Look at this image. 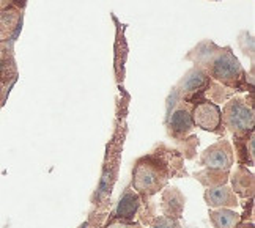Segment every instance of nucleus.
I'll return each mask as SVG.
<instances>
[{"mask_svg":"<svg viewBox=\"0 0 255 228\" xmlns=\"http://www.w3.org/2000/svg\"><path fill=\"white\" fill-rule=\"evenodd\" d=\"M184 60L202 68L211 81L219 82L235 92H246L249 88L248 73L235 57L230 46H218L211 39H203L184 55Z\"/></svg>","mask_w":255,"mask_h":228,"instance_id":"f03ea898","label":"nucleus"},{"mask_svg":"<svg viewBox=\"0 0 255 228\" xmlns=\"http://www.w3.org/2000/svg\"><path fill=\"white\" fill-rule=\"evenodd\" d=\"M186 206V197L176 186H165L161 191V213L162 216L181 219Z\"/></svg>","mask_w":255,"mask_h":228,"instance_id":"9d476101","label":"nucleus"},{"mask_svg":"<svg viewBox=\"0 0 255 228\" xmlns=\"http://www.w3.org/2000/svg\"><path fill=\"white\" fill-rule=\"evenodd\" d=\"M203 200L211 210H219V208H230L237 210L240 206V200L237 194L232 191L229 184H224L219 187H211L203 192Z\"/></svg>","mask_w":255,"mask_h":228,"instance_id":"9b49d317","label":"nucleus"},{"mask_svg":"<svg viewBox=\"0 0 255 228\" xmlns=\"http://www.w3.org/2000/svg\"><path fill=\"white\" fill-rule=\"evenodd\" d=\"M142 206V198L137 194L131 186H128L123 195L120 197L117 210L114 213V219L123 221V222H131L135 214H139V210Z\"/></svg>","mask_w":255,"mask_h":228,"instance_id":"f8f14e48","label":"nucleus"},{"mask_svg":"<svg viewBox=\"0 0 255 228\" xmlns=\"http://www.w3.org/2000/svg\"><path fill=\"white\" fill-rule=\"evenodd\" d=\"M210 222L213 228H235L243 217L238 211L230 210V208H219V210H211L210 214Z\"/></svg>","mask_w":255,"mask_h":228,"instance_id":"2eb2a0df","label":"nucleus"},{"mask_svg":"<svg viewBox=\"0 0 255 228\" xmlns=\"http://www.w3.org/2000/svg\"><path fill=\"white\" fill-rule=\"evenodd\" d=\"M229 176H230V170H221V168H210V167H205L203 170L194 173L195 180L203 187H207V189L229 184Z\"/></svg>","mask_w":255,"mask_h":228,"instance_id":"4468645a","label":"nucleus"},{"mask_svg":"<svg viewBox=\"0 0 255 228\" xmlns=\"http://www.w3.org/2000/svg\"><path fill=\"white\" fill-rule=\"evenodd\" d=\"M191 118L194 127H200L203 131L213 134H219L224 137L225 129L222 127L221 118V107L208 99H200V101L191 104Z\"/></svg>","mask_w":255,"mask_h":228,"instance_id":"423d86ee","label":"nucleus"},{"mask_svg":"<svg viewBox=\"0 0 255 228\" xmlns=\"http://www.w3.org/2000/svg\"><path fill=\"white\" fill-rule=\"evenodd\" d=\"M16 2H17V0H0V9H5V8H9V6H17Z\"/></svg>","mask_w":255,"mask_h":228,"instance_id":"412c9836","label":"nucleus"},{"mask_svg":"<svg viewBox=\"0 0 255 228\" xmlns=\"http://www.w3.org/2000/svg\"><path fill=\"white\" fill-rule=\"evenodd\" d=\"M254 44H255L254 43V36L249 32L244 30V32L240 33V36H238V46L243 51V54L251 58V63H254V51H255Z\"/></svg>","mask_w":255,"mask_h":228,"instance_id":"f3484780","label":"nucleus"},{"mask_svg":"<svg viewBox=\"0 0 255 228\" xmlns=\"http://www.w3.org/2000/svg\"><path fill=\"white\" fill-rule=\"evenodd\" d=\"M183 164L184 157L178 150L159 145L154 151L134 162L131 187L142 200H148L167 186L172 176L186 173Z\"/></svg>","mask_w":255,"mask_h":228,"instance_id":"f257e3e1","label":"nucleus"},{"mask_svg":"<svg viewBox=\"0 0 255 228\" xmlns=\"http://www.w3.org/2000/svg\"><path fill=\"white\" fill-rule=\"evenodd\" d=\"M165 131L175 142L189 137L194 131V123L191 118V104L180 101L178 95L173 90L167 101V115H165Z\"/></svg>","mask_w":255,"mask_h":228,"instance_id":"20e7f679","label":"nucleus"},{"mask_svg":"<svg viewBox=\"0 0 255 228\" xmlns=\"http://www.w3.org/2000/svg\"><path fill=\"white\" fill-rule=\"evenodd\" d=\"M178 143H181V150H178L181 153L183 157H186V159H194L195 156V148L199 146V137L195 135H191V137H186L183 138V140H180Z\"/></svg>","mask_w":255,"mask_h":228,"instance_id":"6ab92c4d","label":"nucleus"},{"mask_svg":"<svg viewBox=\"0 0 255 228\" xmlns=\"http://www.w3.org/2000/svg\"><path fill=\"white\" fill-rule=\"evenodd\" d=\"M17 77L14 62V39H0V88L11 87Z\"/></svg>","mask_w":255,"mask_h":228,"instance_id":"6e6552de","label":"nucleus"},{"mask_svg":"<svg viewBox=\"0 0 255 228\" xmlns=\"http://www.w3.org/2000/svg\"><path fill=\"white\" fill-rule=\"evenodd\" d=\"M24 8L9 6L0 9V39H14L22 24Z\"/></svg>","mask_w":255,"mask_h":228,"instance_id":"ddd939ff","label":"nucleus"},{"mask_svg":"<svg viewBox=\"0 0 255 228\" xmlns=\"http://www.w3.org/2000/svg\"><path fill=\"white\" fill-rule=\"evenodd\" d=\"M140 224L139 222H123V221H117L114 219L106 228H137Z\"/></svg>","mask_w":255,"mask_h":228,"instance_id":"aec40b11","label":"nucleus"},{"mask_svg":"<svg viewBox=\"0 0 255 228\" xmlns=\"http://www.w3.org/2000/svg\"><path fill=\"white\" fill-rule=\"evenodd\" d=\"M150 228H183L180 219H173L167 216H154L148 224Z\"/></svg>","mask_w":255,"mask_h":228,"instance_id":"a211bd4d","label":"nucleus"},{"mask_svg":"<svg viewBox=\"0 0 255 228\" xmlns=\"http://www.w3.org/2000/svg\"><path fill=\"white\" fill-rule=\"evenodd\" d=\"M221 118L222 127L233 137H248L255 127L254 109L248 106L241 96H233L227 103H224Z\"/></svg>","mask_w":255,"mask_h":228,"instance_id":"7ed1b4c3","label":"nucleus"},{"mask_svg":"<svg viewBox=\"0 0 255 228\" xmlns=\"http://www.w3.org/2000/svg\"><path fill=\"white\" fill-rule=\"evenodd\" d=\"M199 164L202 167L232 170L233 164H235V153H233L232 142L222 137L221 140L210 145L207 150H203L200 153Z\"/></svg>","mask_w":255,"mask_h":228,"instance_id":"0eeeda50","label":"nucleus"},{"mask_svg":"<svg viewBox=\"0 0 255 228\" xmlns=\"http://www.w3.org/2000/svg\"><path fill=\"white\" fill-rule=\"evenodd\" d=\"M210 84H211V77L202 68L192 66L172 90L178 95L180 101L194 104L205 98V92L208 90Z\"/></svg>","mask_w":255,"mask_h":228,"instance_id":"39448f33","label":"nucleus"},{"mask_svg":"<svg viewBox=\"0 0 255 228\" xmlns=\"http://www.w3.org/2000/svg\"><path fill=\"white\" fill-rule=\"evenodd\" d=\"M235 228H255V227H254V222L252 221H249V222L248 221H241Z\"/></svg>","mask_w":255,"mask_h":228,"instance_id":"4be33fe9","label":"nucleus"},{"mask_svg":"<svg viewBox=\"0 0 255 228\" xmlns=\"http://www.w3.org/2000/svg\"><path fill=\"white\" fill-rule=\"evenodd\" d=\"M137 228H143V227H142V225H139V227H137Z\"/></svg>","mask_w":255,"mask_h":228,"instance_id":"5701e85b","label":"nucleus"},{"mask_svg":"<svg viewBox=\"0 0 255 228\" xmlns=\"http://www.w3.org/2000/svg\"><path fill=\"white\" fill-rule=\"evenodd\" d=\"M229 183L232 191L237 194L238 198H246V200L249 198V200H252L255 192V178L246 165L240 164L233 170H230Z\"/></svg>","mask_w":255,"mask_h":228,"instance_id":"1a4fd4ad","label":"nucleus"},{"mask_svg":"<svg viewBox=\"0 0 255 228\" xmlns=\"http://www.w3.org/2000/svg\"><path fill=\"white\" fill-rule=\"evenodd\" d=\"M237 95V92L232 90V88L225 87L219 82H214L211 81L208 90L205 92V99H208V101L214 103V104H222V103H227L230 98H233Z\"/></svg>","mask_w":255,"mask_h":228,"instance_id":"dca6fc26","label":"nucleus"}]
</instances>
